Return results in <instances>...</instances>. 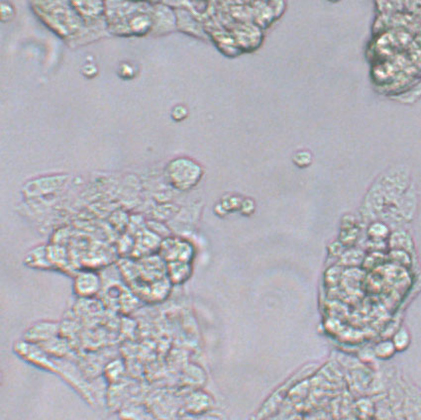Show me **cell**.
<instances>
[{
    "label": "cell",
    "instance_id": "3957f363",
    "mask_svg": "<svg viewBox=\"0 0 421 420\" xmlns=\"http://www.w3.org/2000/svg\"><path fill=\"white\" fill-rule=\"evenodd\" d=\"M168 274L170 281L175 284L185 282L190 275V268L187 263L173 262L168 267Z\"/></svg>",
    "mask_w": 421,
    "mask_h": 420
},
{
    "label": "cell",
    "instance_id": "7a4b0ae2",
    "mask_svg": "<svg viewBox=\"0 0 421 420\" xmlns=\"http://www.w3.org/2000/svg\"><path fill=\"white\" fill-rule=\"evenodd\" d=\"M101 286L98 276L90 271H84L78 276L76 280V291L83 296H90L96 293Z\"/></svg>",
    "mask_w": 421,
    "mask_h": 420
},
{
    "label": "cell",
    "instance_id": "277c9868",
    "mask_svg": "<svg viewBox=\"0 0 421 420\" xmlns=\"http://www.w3.org/2000/svg\"><path fill=\"white\" fill-rule=\"evenodd\" d=\"M410 337L408 332L405 329H401L400 331L396 332V334L393 336L392 343L395 347L396 351H404L407 348L409 345Z\"/></svg>",
    "mask_w": 421,
    "mask_h": 420
},
{
    "label": "cell",
    "instance_id": "9c48e42d",
    "mask_svg": "<svg viewBox=\"0 0 421 420\" xmlns=\"http://www.w3.org/2000/svg\"><path fill=\"white\" fill-rule=\"evenodd\" d=\"M123 73H126V75H128V79L132 78V77L130 76V73H132V75L134 76V70H133L132 67H131L129 64L121 65V67H120V75L123 76Z\"/></svg>",
    "mask_w": 421,
    "mask_h": 420
},
{
    "label": "cell",
    "instance_id": "52a82bcc",
    "mask_svg": "<svg viewBox=\"0 0 421 420\" xmlns=\"http://www.w3.org/2000/svg\"><path fill=\"white\" fill-rule=\"evenodd\" d=\"M187 115V110L184 106H177L172 111V117L178 121L183 120Z\"/></svg>",
    "mask_w": 421,
    "mask_h": 420
},
{
    "label": "cell",
    "instance_id": "8992f818",
    "mask_svg": "<svg viewBox=\"0 0 421 420\" xmlns=\"http://www.w3.org/2000/svg\"><path fill=\"white\" fill-rule=\"evenodd\" d=\"M293 162L295 163L296 166L303 168L310 164L311 156L307 152H300L295 154V156L293 157Z\"/></svg>",
    "mask_w": 421,
    "mask_h": 420
},
{
    "label": "cell",
    "instance_id": "ba28073f",
    "mask_svg": "<svg viewBox=\"0 0 421 420\" xmlns=\"http://www.w3.org/2000/svg\"><path fill=\"white\" fill-rule=\"evenodd\" d=\"M251 205H254V202L252 201H246V202H242L241 203V207H242V213L244 214H250L253 212L255 207H251Z\"/></svg>",
    "mask_w": 421,
    "mask_h": 420
},
{
    "label": "cell",
    "instance_id": "5b68a950",
    "mask_svg": "<svg viewBox=\"0 0 421 420\" xmlns=\"http://www.w3.org/2000/svg\"><path fill=\"white\" fill-rule=\"evenodd\" d=\"M376 355L381 359H388L395 353V347L392 341H384L376 347Z\"/></svg>",
    "mask_w": 421,
    "mask_h": 420
},
{
    "label": "cell",
    "instance_id": "6da1fadb",
    "mask_svg": "<svg viewBox=\"0 0 421 420\" xmlns=\"http://www.w3.org/2000/svg\"><path fill=\"white\" fill-rule=\"evenodd\" d=\"M201 167L188 159H177L168 167V177L171 185L182 190H186L201 181Z\"/></svg>",
    "mask_w": 421,
    "mask_h": 420
}]
</instances>
